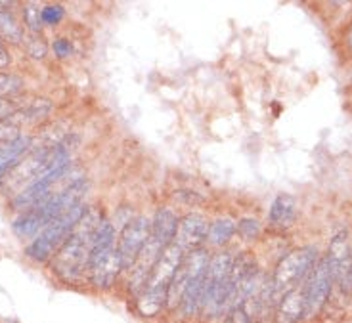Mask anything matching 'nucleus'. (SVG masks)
<instances>
[{
  "label": "nucleus",
  "mask_w": 352,
  "mask_h": 323,
  "mask_svg": "<svg viewBox=\"0 0 352 323\" xmlns=\"http://www.w3.org/2000/svg\"><path fill=\"white\" fill-rule=\"evenodd\" d=\"M27 54L31 56V58H35V60H41L46 56V43H44L43 38L38 36H33V38H29L27 41Z\"/></svg>",
  "instance_id": "nucleus-24"
},
{
  "label": "nucleus",
  "mask_w": 352,
  "mask_h": 323,
  "mask_svg": "<svg viewBox=\"0 0 352 323\" xmlns=\"http://www.w3.org/2000/svg\"><path fill=\"white\" fill-rule=\"evenodd\" d=\"M297 201L295 197H291L287 193H280L270 205V212H268V222L270 226L276 230H287L295 224L297 220Z\"/></svg>",
  "instance_id": "nucleus-15"
},
{
  "label": "nucleus",
  "mask_w": 352,
  "mask_h": 323,
  "mask_svg": "<svg viewBox=\"0 0 352 323\" xmlns=\"http://www.w3.org/2000/svg\"><path fill=\"white\" fill-rule=\"evenodd\" d=\"M87 205L80 201L75 207H71L60 219L50 222L27 247V256L36 260V263H46L48 258H52L54 254L58 253V249L67 241V237L73 234V230L87 214Z\"/></svg>",
  "instance_id": "nucleus-6"
},
{
  "label": "nucleus",
  "mask_w": 352,
  "mask_h": 323,
  "mask_svg": "<svg viewBox=\"0 0 352 323\" xmlns=\"http://www.w3.org/2000/svg\"><path fill=\"white\" fill-rule=\"evenodd\" d=\"M209 263H211V254L203 247L186 254L168 287V310L178 308L182 318H195L201 314L203 289H205Z\"/></svg>",
  "instance_id": "nucleus-1"
},
{
  "label": "nucleus",
  "mask_w": 352,
  "mask_h": 323,
  "mask_svg": "<svg viewBox=\"0 0 352 323\" xmlns=\"http://www.w3.org/2000/svg\"><path fill=\"white\" fill-rule=\"evenodd\" d=\"M333 287V276H331V266L329 260L322 258L310 271V278L307 280V285H302L305 293V318H314L322 312L326 306L327 297Z\"/></svg>",
  "instance_id": "nucleus-8"
},
{
  "label": "nucleus",
  "mask_w": 352,
  "mask_h": 323,
  "mask_svg": "<svg viewBox=\"0 0 352 323\" xmlns=\"http://www.w3.org/2000/svg\"><path fill=\"white\" fill-rule=\"evenodd\" d=\"M16 113V105L14 102H8L4 98H0V121H8V117Z\"/></svg>",
  "instance_id": "nucleus-27"
},
{
  "label": "nucleus",
  "mask_w": 352,
  "mask_h": 323,
  "mask_svg": "<svg viewBox=\"0 0 352 323\" xmlns=\"http://www.w3.org/2000/svg\"><path fill=\"white\" fill-rule=\"evenodd\" d=\"M31 148V138L29 136H21L6 142L0 146V180L10 172L14 166L19 165V159L27 153V149Z\"/></svg>",
  "instance_id": "nucleus-16"
},
{
  "label": "nucleus",
  "mask_w": 352,
  "mask_h": 323,
  "mask_svg": "<svg viewBox=\"0 0 352 323\" xmlns=\"http://www.w3.org/2000/svg\"><path fill=\"white\" fill-rule=\"evenodd\" d=\"M178 216L175 210L170 209H159L155 216L151 220V234L150 239L153 243H157L163 251L175 243L176 232H178Z\"/></svg>",
  "instance_id": "nucleus-13"
},
{
  "label": "nucleus",
  "mask_w": 352,
  "mask_h": 323,
  "mask_svg": "<svg viewBox=\"0 0 352 323\" xmlns=\"http://www.w3.org/2000/svg\"><path fill=\"white\" fill-rule=\"evenodd\" d=\"M52 48L58 58H69L71 52H73L69 41H65V38H58V41H54Z\"/></svg>",
  "instance_id": "nucleus-26"
},
{
  "label": "nucleus",
  "mask_w": 352,
  "mask_h": 323,
  "mask_svg": "<svg viewBox=\"0 0 352 323\" xmlns=\"http://www.w3.org/2000/svg\"><path fill=\"white\" fill-rule=\"evenodd\" d=\"M184 251L173 243L165 249V253L159 256L157 264L153 266L150 278L146 281V287L138 297V312L144 318H155V315L167 308V293L175 274L184 260Z\"/></svg>",
  "instance_id": "nucleus-4"
},
{
  "label": "nucleus",
  "mask_w": 352,
  "mask_h": 323,
  "mask_svg": "<svg viewBox=\"0 0 352 323\" xmlns=\"http://www.w3.org/2000/svg\"><path fill=\"white\" fill-rule=\"evenodd\" d=\"M23 88V79L12 73H0V98L14 96Z\"/></svg>",
  "instance_id": "nucleus-20"
},
{
  "label": "nucleus",
  "mask_w": 352,
  "mask_h": 323,
  "mask_svg": "<svg viewBox=\"0 0 352 323\" xmlns=\"http://www.w3.org/2000/svg\"><path fill=\"white\" fill-rule=\"evenodd\" d=\"M0 38L16 44L23 43V29L18 25L8 10H0Z\"/></svg>",
  "instance_id": "nucleus-18"
},
{
  "label": "nucleus",
  "mask_w": 352,
  "mask_h": 323,
  "mask_svg": "<svg viewBox=\"0 0 352 323\" xmlns=\"http://www.w3.org/2000/svg\"><path fill=\"white\" fill-rule=\"evenodd\" d=\"M238 232V224L232 219H219L212 222L209 226V234L207 239L209 243L214 247H222V245L230 243V239L234 237V234Z\"/></svg>",
  "instance_id": "nucleus-17"
},
{
  "label": "nucleus",
  "mask_w": 352,
  "mask_h": 323,
  "mask_svg": "<svg viewBox=\"0 0 352 323\" xmlns=\"http://www.w3.org/2000/svg\"><path fill=\"white\" fill-rule=\"evenodd\" d=\"M63 16H65V10L58 4L43 8V23H46V25H58Z\"/></svg>",
  "instance_id": "nucleus-23"
},
{
  "label": "nucleus",
  "mask_w": 352,
  "mask_h": 323,
  "mask_svg": "<svg viewBox=\"0 0 352 323\" xmlns=\"http://www.w3.org/2000/svg\"><path fill=\"white\" fill-rule=\"evenodd\" d=\"M232 264H234V256L226 251L211 256L207 278H205V289H203L201 314H199L205 315L207 320H217L228 312Z\"/></svg>",
  "instance_id": "nucleus-5"
},
{
  "label": "nucleus",
  "mask_w": 352,
  "mask_h": 323,
  "mask_svg": "<svg viewBox=\"0 0 352 323\" xmlns=\"http://www.w3.org/2000/svg\"><path fill=\"white\" fill-rule=\"evenodd\" d=\"M8 61H10L8 52H6V50H4V46L0 44V67H4V65H8Z\"/></svg>",
  "instance_id": "nucleus-28"
},
{
  "label": "nucleus",
  "mask_w": 352,
  "mask_h": 323,
  "mask_svg": "<svg viewBox=\"0 0 352 323\" xmlns=\"http://www.w3.org/2000/svg\"><path fill=\"white\" fill-rule=\"evenodd\" d=\"M87 192V183L82 178L75 182L67 183L63 190L50 195L43 205H38L35 209L25 210L16 222H14V232L19 237H36L38 232H43L44 227L56 219H60L65 214L71 207H75L77 203L82 201V195Z\"/></svg>",
  "instance_id": "nucleus-3"
},
{
  "label": "nucleus",
  "mask_w": 352,
  "mask_h": 323,
  "mask_svg": "<svg viewBox=\"0 0 352 323\" xmlns=\"http://www.w3.org/2000/svg\"><path fill=\"white\" fill-rule=\"evenodd\" d=\"M318 264V249L316 247H302L289 253L285 258L280 260L276 266L272 281H270V289H272L274 298L285 295L291 289L299 287V283L307 280L310 271L314 270Z\"/></svg>",
  "instance_id": "nucleus-7"
},
{
  "label": "nucleus",
  "mask_w": 352,
  "mask_h": 323,
  "mask_svg": "<svg viewBox=\"0 0 352 323\" xmlns=\"http://www.w3.org/2000/svg\"><path fill=\"white\" fill-rule=\"evenodd\" d=\"M102 212L88 209L67 241L54 254L52 271L65 283H77L88 274V256L94 243L98 226L102 224Z\"/></svg>",
  "instance_id": "nucleus-2"
},
{
  "label": "nucleus",
  "mask_w": 352,
  "mask_h": 323,
  "mask_svg": "<svg viewBox=\"0 0 352 323\" xmlns=\"http://www.w3.org/2000/svg\"><path fill=\"white\" fill-rule=\"evenodd\" d=\"M23 19L33 33H38L43 29V10L38 8V4L35 2H27L23 6Z\"/></svg>",
  "instance_id": "nucleus-19"
},
{
  "label": "nucleus",
  "mask_w": 352,
  "mask_h": 323,
  "mask_svg": "<svg viewBox=\"0 0 352 323\" xmlns=\"http://www.w3.org/2000/svg\"><path fill=\"white\" fill-rule=\"evenodd\" d=\"M351 43H352V38H351Z\"/></svg>",
  "instance_id": "nucleus-29"
},
{
  "label": "nucleus",
  "mask_w": 352,
  "mask_h": 323,
  "mask_svg": "<svg viewBox=\"0 0 352 323\" xmlns=\"http://www.w3.org/2000/svg\"><path fill=\"white\" fill-rule=\"evenodd\" d=\"M207 234H209L207 219L203 214H197V212H190L178 222L175 243L182 251H194V249L201 247L203 241L207 239Z\"/></svg>",
  "instance_id": "nucleus-11"
},
{
  "label": "nucleus",
  "mask_w": 352,
  "mask_h": 323,
  "mask_svg": "<svg viewBox=\"0 0 352 323\" xmlns=\"http://www.w3.org/2000/svg\"><path fill=\"white\" fill-rule=\"evenodd\" d=\"M224 323H255V315L251 314V306L236 304L224 314Z\"/></svg>",
  "instance_id": "nucleus-21"
},
{
  "label": "nucleus",
  "mask_w": 352,
  "mask_h": 323,
  "mask_svg": "<svg viewBox=\"0 0 352 323\" xmlns=\"http://www.w3.org/2000/svg\"><path fill=\"white\" fill-rule=\"evenodd\" d=\"M327 260H329V266H331L333 283L339 285V289L349 295L352 291V251L346 232L335 234L331 243H329Z\"/></svg>",
  "instance_id": "nucleus-10"
},
{
  "label": "nucleus",
  "mask_w": 352,
  "mask_h": 323,
  "mask_svg": "<svg viewBox=\"0 0 352 323\" xmlns=\"http://www.w3.org/2000/svg\"><path fill=\"white\" fill-rule=\"evenodd\" d=\"M305 318V293L295 287L280 297L276 304V323H299Z\"/></svg>",
  "instance_id": "nucleus-14"
},
{
  "label": "nucleus",
  "mask_w": 352,
  "mask_h": 323,
  "mask_svg": "<svg viewBox=\"0 0 352 323\" xmlns=\"http://www.w3.org/2000/svg\"><path fill=\"white\" fill-rule=\"evenodd\" d=\"M151 234V219L148 216H136L126 222V226L121 232V239H119V256H121V264H123V271L132 270V266L136 264L138 256H140L144 245L148 243Z\"/></svg>",
  "instance_id": "nucleus-9"
},
{
  "label": "nucleus",
  "mask_w": 352,
  "mask_h": 323,
  "mask_svg": "<svg viewBox=\"0 0 352 323\" xmlns=\"http://www.w3.org/2000/svg\"><path fill=\"white\" fill-rule=\"evenodd\" d=\"M121 271H123V264H121L119 251L115 249L113 253H109L88 268V278L96 289H111Z\"/></svg>",
  "instance_id": "nucleus-12"
},
{
  "label": "nucleus",
  "mask_w": 352,
  "mask_h": 323,
  "mask_svg": "<svg viewBox=\"0 0 352 323\" xmlns=\"http://www.w3.org/2000/svg\"><path fill=\"white\" fill-rule=\"evenodd\" d=\"M238 234L243 237L245 241H253V239H256L258 234H261V226H258L256 220L243 219L238 222Z\"/></svg>",
  "instance_id": "nucleus-22"
},
{
  "label": "nucleus",
  "mask_w": 352,
  "mask_h": 323,
  "mask_svg": "<svg viewBox=\"0 0 352 323\" xmlns=\"http://www.w3.org/2000/svg\"><path fill=\"white\" fill-rule=\"evenodd\" d=\"M18 136V124H14V122L10 121H0V144L14 140Z\"/></svg>",
  "instance_id": "nucleus-25"
}]
</instances>
